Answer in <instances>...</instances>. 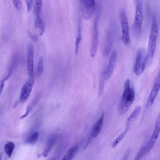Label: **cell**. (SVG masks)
I'll use <instances>...</instances> for the list:
<instances>
[{
    "instance_id": "obj_9",
    "label": "cell",
    "mask_w": 160,
    "mask_h": 160,
    "mask_svg": "<svg viewBox=\"0 0 160 160\" xmlns=\"http://www.w3.org/2000/svg\"><path fill=\"white\" fill-rule=\"evenodd\" d=\"M117 57V52L114 50L112 52L106 68L103 72L106 80L110 78L113 73L116 64Z\"/></svg>"
},
{
    "instance_id": "obj_1",
    "label": "cell",
    "mask_w": 160,
    "mask_h": 160,
    "mask_svg": "<svg viewBox=\"0 0 160 160\" xmlns=\"http://www.w3.org/2000/svg\"><path fill=\"white\" fill-rule=\"evenodd\" d=\"M135 98V92L130 86L129 79H127L124 84V90L120 101L118 111L121 114L126 113L129 109Z\"/></svg>"
},
{
    "instance_id": "obj_6",
    "label": "cell",
    "mask_w": 160,
    "mask_h": 160,
    "mask_svg": "<svg viewBox=\"0 0 160 160\" xmlns=\"http://www.w3.org/2000/svg\"><path fill=\"white\" fill-rule=\"evenodd\" d=\"M143 18L142 2L138 0L136 3L135 14L134 21V27L137 35L140 36L142 31Z\"/></svg>"
},
{
    "instance_id": "obj_15",
    "label": "cell",
    "mask_w": 160,
    "mask_h": 160,
    "mask_svg": "<svg viewBox=\"0 0 160 160\" xmlns=\"http://www.w3.org/2000/svg\"><path fill=\"white\" fill-rule=\"evenodd\" d=\"M78 149V146L76 145L70 148L62 160H72L77 152Z\"/></svg>"
},
{
    "instance_id": "obj_5",
    "label": "cell",
    "mask_w": 160,
    "mask_h": 160,
    "mask_svg": "<svg viewBox=\"0 0 160 160\" xmlns=\"http://www.w3.org/2000/svg\"><path fill=\"white\" fill-rule=\"evenodd\" d=\"M119 16L122 28V40L125 45H128L130 42L129 24L127 15L123 9H121L120 11Z\"/></svg>"
},
{
    "instance_id": "obj_19",
    "label": "cell",
    "mask_w": 160,
    "mask_h": 160,
    "mask_svg": "<svg viewBox=\"0 0 160 160\" xmlns=\"http://www.w3.org/2000/svg\"><path fill=\"white\" fill-rule=\"evenodd\" d=\"M35 20V24L36 27L40 30V35L43 34L44 32V26L42 21L41 19L40 15H36Z\"/></svg>"
},
{
    "instance_id": "obj_30",
    "label": "cell",
    "mask_w": 160,
    "mask_h": 160,
    "mask_svg": "<svg viewBox=\"0 0 160 160\" xmlns=\"http://www.w3.org/2000/svg\"><path fill=\"white\" fill-rule=\"evenodd\" d=\"M49 160H55V159L54 158H52Z\"/></svg>"
},
{
    "instance_id": "obj_2",
    "label": "cell",
    "mask_w": 160,
    "mask_h": 160,
    "mask_svg": "<svg viewBox=\"0 0 160 160\" xmlns=\"http://www.w3.org/2000/svg\"><path fill=\"white\" fill-rule=\"evenodd\" d=\"M158 33V26L156 17L153 16L151 30L149 35L147 52L149 58H153L155 51L157 40Z\"/></svg>"
},
{
    "instance_id": "obj_10",
    "label": "cell",
    "mask_w": 160,
    "mask_h": 160,
    "mask_svg": "<svg viewBox=\"0 0 160 160\" xmlns=\"http://www.w3.org/2000/svg\"><path fill=\"white\" fill-rule=\"evenodd\" d=\"M34 52L32 45L29 43L27 48V64L28 74L29 77L33 76Z\"/></svg>"
},
{
    "instance_id": "obj_4",
    "label": "cell",
    "mask_w": 160,
    "mask_h": 160,
    "mask_svg": "<svg viewBox=\"0 0 160 160\" xmlns=\"http://www.w3.org/2000/svg\"><path fill=\"white\" fill-rule=\"evenodd\" d=\"M81 11L82 16L85 20H88L92 17L95 10L96 5L94 0H80Z\"/></svg>"
},
{
    "instance_id": "obj_16",
    "label": "cell",
    "mask_w": 160,
    "mask_h": 160,
    "mask_svg": "<svg viewBox=\"0 0 160 160\" xmlns=\"http://www.w3.org/2000/svg\"><path fill=\"white\" fill-rule=\"evenodd\" d=\"M160 131V112L156 118L155 128L151 138L157 141Z\"/></svg>"
},
{
    "instance_id": "obj_29",
    "label": "cell",
    "mask_w": 160,
    "mask_h": 160,
    "mask_svg": "<svg viewBox=\"0 0 160 160\" xmlns=\"http://www.w3.org/2000/svg\"><path fill=\"white\" fill-rule=\"evenodd\" d=\"M28 34L29 37L32 41L35 42L37 40V37L35 35H34L32 33L29 31H28Z\"/></svg>"
},
{
    "instance_id": "obj_14",
    "label": "cell",
    "mask_w": 160,
    "mask_h": 160,
    "mask_svg": "<svg viewBox=\"0 0 160 160\" xmlns=\"http://www.w3.org/2000/svg\"><path fill=\"white\" fill-rule=\"evenodd\" d=\"M56 140V137L53 135L51 136L48 140L46 147L43 152V155L44 157H47L52 147L54 144Z\"/></svg>"
},
{
    "instance_id": "obj_28",
    "label": "cell",
    "mask_w": 160,
    "mask_h": 160,
    "mask_svg": "<svg viewBox=\"0 0 160 160\" xmlns=\"http://www.w3.org/2000/svg\"><path fill=\"white\" fill-rule=\"evenodd\" d=\"M28 12H29L32 9V1L31 0H26Z\"/></svg>"
},
{
    "instance_id": "obj_18",
    "label": "cell",
    "mask_w": 160,
    "mask_h": 160,
    "mask_svg": "<svg viewBox=\"0 0 160 160\" xmlns=\"http://www.w3.org/2000/svg\"><path fill=\"white\" fill-rule=\"evenodd\" d=\"M15 148L14 144L9 142L6 143L4 147L5 152L9 158L11 157Z\"/></svg>"
},
{
    "instance_id": "obj_13",
    "label": "cell",
    "mask_w": 160,
    "mask_h": 160,
    "mask_svg": "<svg viewBox=\"0 0 160 160\" xmlns=\"http://www.w3.org/2000/svg\"><path fill=\"white\" fill-rule=\"evenodd\" d=\"M141 111L140 106H137L128 118L126 123V128H128L130 124L133 122L140 115Z\"/></svg>"
},
{
    "instance_id": "obj_26",
    "label": "cell",
    "mask_w": 160,
    "mask_h": 160,
    "mask_svg": "<svg viewBox=\"0 0 160 160\" xmlns=\"http://www.w3.org/2000/svg\"><path fill=\"white\" fill-rule=\"evenodd\" d=\"M36 2V8L35 10V15H40L42 4V1L41 0H37Z\"/></svg>"
},
{
    "instance_id": "obj_3",
    "label": "cell",
    "mask_w": 160,
    "mask_h": 160,
    "mask_svg": "<svg viewBox=\"0 0 160 160\" xmlns=\"http://www.w3.org/2000/svg\"><path fill=\"white\" fill-rule=\"evenodd\" d=\"M147 53L143 48H140L137 51L134 71L137 76L142 74L144 71L147 60Z\"/></svg>"
},
{
    "instance_id": "obj_17",
    "label": "cell",
    "mask_w": 160,
    "mask_h": 160,
    "mask_svg": "<svg viewBox=\"0 0 160 160\" xmlns=\"http://www.w3.org/2000/svg\"><path fill=\"white\" fill-rule=\"evenodd\" d=\"M81 27L80 21L79 20L78 25L77 36L75 40V52L76 54L78 53L79 45L82 38Z\"/></svg>"
},
{
    "instance_id": "obj_25",
    "label": "cell",
    "mask_w": 160,
    "mask_h": 160,
    "mask_svg": "<svg viewBox=\"0 0 160 160\" xmlns=\"http://www.w3.org/2000/svg\"><path fill=\"white\" fill-rule=\"evenodd\" d=\"M146 153H147L146 146H144L141 147L134 160H140L142 157Z\"/></svg>"
},
{
    "instance_id": "obj_27",
    "label": "cell",
    "mask_w": 160,
    "mask_h": 160,
    "mask_svg": "<svg viewBox=\"0 0 160 160\" xmlns=\"http://www.w3.org/2000/svg\"><path fill=\"white\" fill-rule=\"evenodd\" d=\"M12 2L15 8L17 10H20L22 7V5L20 0H12Z\"/></svg>"
},
{
    "instance_id": "obj_11",
    "label": "cell",
    "mask_w": 160,
    "mask_h": 160,
    "mask_svg": "<svg viewBox=\"0 0 160 160\" xmlns=\"http://www.w3.org/2000/svg\"><path fill=\"white\" fill-rule=\"evenodd\" d=\"M160 88V72L156 76L154 81L152 88L149 98V102L152 105L157 96Z\"/></svg>"
},
{
    "instance_id": "obj_12",
    "label": "cell",
    "mask_w": 160,
    "mask_h": 160,
    "mask_svg": "<svg viewBox=\"0 0 160 160\" xmlns=\"http://www.w3.org/2000/svg\"><path fill=\"white\" fill-rule=\"evenodd\" d=\"M104 116V114L103 113L100 118L94 125L91 132V135L92 137H97L100 132L103 124Z\"/></svg>"
},
{
    "instance_id": "obj_20",
    "label": "cell",
    "mask_w": 160,
    "mask_h": 160,
    "mask_svg": "<svg viewBox=\"0 0 160 160\" xmlns=\"http://www.w3.org/2000/svg\"><path fill=\"white\" fill-rule=\"evenodd\" d=\"M106 40L104 47V53L106 55L108 54L110 51L112 45V39L111 35L108 34L106 37Z\"/></svg>"
},
{
    "instance_id": "obj_8",
    "label": "cell",
    "mask_w": 160,
    "mask_h": 160,
    "mask_svg": "<svg viewBox=\"0 0 160 160\" xmlns=\"http://www.w3.org/2000/svg\"><path fill=\"white\" fill-rule=\"evenodd\" d=\"M98 17L95 18L93 28L92 41L90 48V53L92 57H94L97 49L98 41Z\"/></svg>"
},
{
    "instance_id": "obj_21",
    "label": "cell",
    "mask_w": 160,
    "mask_h": 160,
    "mask_svg": "<svg viewBox=\"0 0 160 160\" xmlns=\"http://www.w3.org/2000/svg\"><path fill=\"white\" fill-rule=\"evenodd\" d=\"M105 80L106 79L104 72H103L101 74L99 80L98 93L99 96H101L103 93Z\"/></svg>"
},
{
    "instance_id": "obj_22",
    "label": "cell",
    "mask_w": 160,
    "mask_h": 160,
    "mask_svg": "<svg viewBox=\"0 0 160 160\" xmlns=\"http://www.w3.org/2000/svg\"><path fill=\"white\" fill-rule=\"evenodd\" d=\"M39 132L36 131L32 133L26 140L27 142L31 144H33L37 141L38 136Z\"/></svg>"
},
{
    "instance_id": "obj_7",
    "label": "cell",
    "mask_w": 160,
    "mask_h": 160,
    "mask_svg": "<svg viewBox=\"0 0 160 160\" xmlns=\"http://www.w3.org/2000/svg\"><path fill=\"white\" fill-rule=\"evenodd\" d=\"M34 76L30 77L22 87L20 96V100L22 102L25 101L29 98L34 83Z\"/></svg>"
},
{
    "instance_id": "obj_23",
    "label": "cell",
    "mask_w": 160,
    "mask_h": 160,
    "mask_svg": "<svg viewBox=\"0 0 160 160\" xmlns=\"http://www.w3.org/2000/svg\"><path fill=\"white\" fill-rule=\"evenodd\" d=\"M43 70V59L42 56H40L38 60V67L37 73L39 75H41Z\"/></svg>"
},
{
    "instance_id": "obj_24",
    "label": "cell",
    "mask_w": 160,
    "mask_h": 160,
    "mask_svg": "<svg viewBox=\"0 0 160 160\" xmlns=\"http://www.w3.org/2000/svg\"><path fill=\"white\" fill-rule=\"evenodd\" d=\"M128 129L126 128V129L121 133L113 142L112 145V147L113 148H115L119 142L122 139L126 133Z\"/></svg>"
}]
</instances>
